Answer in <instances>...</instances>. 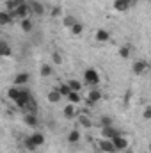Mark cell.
Listing matches in <instances>:
<instances>
[{"label":"cell","instance_id":"cell-5","mask_svg":"<svg viewBox=\"0 0 151 153\" xmlns=\"http://www.w3.org/2000/svg\"><path fill=\"white\" fill-rule=\"evenodd\" d=\"M132 5H135V0H114V9L119 13L128 11Z\"/></svg>","mask_w":151,"mask_h":153},{"label":"cell","instance_id":"cell-21","mask_svg":"<svg viewBox=\"0 0 151 153\" xmlns=\"http://www.w3.org/2000/svg\"><path fill=\"white\" fill-rule=\"evenodd\" d=\"M0 55H4V57L11 55V46L5 41H0Z\"/></svg>","mask_w":151,"mask_h":153},{"label":"cell","instance_id":"cell-29","mask_svg":"<svg viewBox=\"0 0 151 153\" xmlns=\"http://www.w3.org/2000/svg\"><path fill=\"white\" fill-rule=\"evenodd\" d=\"M62 23H64V27H68V29H71V27H73V25L76 23V20L73 18V16H66Z\"/></svg>","mask_w":151,"mask_h":153},{"label":"cell","instance_id":"cell-37","mask_svg":"<svg viewBox=\"0 0 151 153\" xmlns=\"http://www.w3.org/2000/svg\"><path fill=\"white\" fill-rule=\"evenodd\" d=\"M150 68H151V62H150Z\"/></svg>","mask_w":151,"mask_h":153},{"label":"cell","instance_id":"cell-19","mask_svg":"<svg viewBox=\"0 0 151 153\" xmlns=\"http://www.w3.org/2000/svg\"><path fill=\"white\" fill-rule=\"evenodd\" d=\"M25 111H27V112H30V114H36V112H38V103H36V100H34V98H30V100H29V103L25 105Z\"/></svg>","mask_w":151,"mask_h":153},{"label":"cell","instance_id":"cell-36","mask_svg":"<svg viewBox=\"0 0 151 153\" xmlns=\"http://www.w3.org/2000/svg\"><path fill=\"white\" fill-rule=\"evenodd\" d=\"M150 153H151V143H150Z\"/></svg>","mask_w":151,"mask_h":153},{"label":"cell","instance_id":"cell-16","mask_svg":"<svg viewBox=\"0 0 151 153\" xmlns=\"http://www.w3.org/2000/svg\"><path fill=\"white\" fill-rule=\"evenodd\" d=\"M29 82V73H18L14 76V85H23Z\"/></svg>","mask_w":151,"mask_h":153},{"label":"cell","instance_id":"cell-34","mask_svg":"<svg viewBox=\"0 0 151 153\" xmlns=\"http://www.w3.org/2000/svg\"><path fill=\"white\" fill-rule=\"evenodd\" d=\"M130 98H132V91H126V94H124V103H126V105H128Z\"/></svg>","mask_w":151,"mask_h":153},{"label":"cell","instance_id":"cell-20","mask_svg":"<svg viewBox=\"0 0 151 153\" xmlns=\"http://www.w3.org/2000/svg\"><path fill=\"white\" fill-rule=\"evenodd\" d=\"M64 117H66V119L75 117V105H73V103H70V105L64 107Z\"/></svg>","mask_w":151,"mask_h":153},{"label":"cell","instance_id":"cell-11","mask_svg":"<svg viewBox=\"0 0 151 153\" xmlns=\"http://www.w3.org/2000/svg\"><path fill=\"white\" fill-rule=\"evenodd\" d=\"M29 7H30V13H34L38 16H41L44 13V5L41 2H38V0H29Z\"/></svg>","mask_w":151,"mask_h":153},{"label":"cell","instance_id":"cell-17","mask_svg":"<svg viewBox=\"0 0 151 153\" xmlns=\"http://www.w3.org/2000/svg\"><path fill=\"white\" fill-rule=\"evenodd\" d=\"M96 39L101 41V43H103V41H109V39H110V34H109L105 29H98V30H96Z\"/></svg>","mask_w":151,"mask_h":153},{"label":"cell","instance_id":"cell-27","mask_svg":"<svg viewBox=\"0 0 151 153\" xmlns=\"http://www.w3.org/2000/svg\"><path fill=\"white\" fill-rule=\"evenodd\" d=\"M39 71H41V76H50L52 75V66L50 64H43Z\"/></svg>","mask_w":151,"mask_h":153},{"label":"cell","instance_id":"cell-32","mask_svg":"<svg viewBox=\"0 0 151 153\" xmlns=\"http://www.w3.org/2000/svg\"><path fill=\"white\" fill-rule=\"evenodd\" d=\"M142 117H144L146 121H148V119H151V105H148V107H146V111H144Z\"/></svg>","mask_w":151,"mask_h":153},{"label":"cell","instance_id":"cell-31","mask_svg":"<svg viewBox=\"0 0 151 153\" xmlns=\"http://www.w3.org/2000/svg\"><path fill=\"white\" fill-rule=\"evenodd\" d=\"M52 61H53L55 64H62V57H61V53H57V52H55V53L52 55Z\"/></svg>","mask_w":151,"mask_h":153},{"label":"cell","instance_id":"cell-25","mask_svg":"<svg viewBox=\"0 0 151 153\" xmlns=\"http://www.w3.org/2000/svg\"><path fill=\"white\" fill-rule=\"evenodd\" d=\"M68 85L71 87V91H80V89H82V82H80V80H75V78H73V80H70V82H68Z\"/></svg>","mask_w":151,"mask_h":153},{"label":"cell","instance_id":"cell-18","mask_svg":"<svg viewBox=\"0 0 151 153\" xmlns=\"http://www.w3.org/2000/svg\"><path fill=\"white\" fill-rule=\"evenodd\" d=\"M32 29H34V25H32V22H30L29 18H25V20H21V30H23V32H27V34H30V32H32Z\"/></svg>","mask_w":151,"mask_h":153},{"label":"cell","instance_id":"cell-3","mask_svg":"<svg viewBox=\"0 0 151 153\" xmlns=\"http://www.w3.org/2000/svg\"><path fill=\"white\" fill-rule=\"evenodd\" d=\"M84 78H85V84H89V85H98L100 84V73L94 68L85 70L84 71Z\"/></svg>","mask_w":151,"mask_h":153},{"label":"cell","instance_id":"cell-1","mask_svg":"<svg viewBox=\"0 0 151 153\" xmlns=\"http://www.w3.org/2000/svg\"><path fill=\"white\" fill-rule=\"evenodd\" d=\"M43 144H44V135L41 132H36V134H32L30 137L25 139V148L30 150V152H34L38 146H43Z\"/></svg>","mask_w":151,"mask_h":153},{"label":"cell","instance_id":"cell-14","mask_svg":"<svg viewBox=\"0 0 151 153\" xmlns=\"http://www.w3.org/2000/svg\"><path fill=\"white\" fill-rule=\"evenodd\" d=\"M14 18H13V14L9 13V11H2L0 13V25H7V23H11Z\"/></svg>","mask_w":151,"mask_h":153},{"label":"cell","instance_id":"cell-33","mask_svg":"<svg viewBox=\"0 0 151 153\" xmlns=\"http://www.w3.org/2000/svg\"><path fill=\"white\" fill-rule=\"evenodd\" d=\"M52 16H61V7H53L52 9Z\"/></svg>","mask_w":151,"mask_h":153},{"label":"cell","instance_id":"cell-26","mask_svg":"<svg viewBox=\"0 0 151 153\" xmlns=\"http://www.w3.org/2000/svg\"><path fill=\"white\" fill-rule=\"evenodd\" d=\"M82 30H84V25H82V23H78V22L71 27V34H73V36H80V34H82Z\"/></svg>","mask_w":151,"mask_h":153},{"label":"cell","instance_id":"cell-8","mask_svg":"<svg viewBox=\"0 0 151 153\" xmlns=\"http://www.w3.org/2000/svg\"><path fill=\"white\" fill-rule=\"evenodd\" d=\"M112 143L117 152H126L128 150V139H124L123 135H117L115 139H112Z\"/></svg>","mask_w":151,"mask_h":153},{"label":"cell","instance_id":"cell-2","mask_svg":"<svg viewBox=\"0 0 151 153\" xmlns=\"http://www.w3.org/2000/svg\"><path fill=\"white\" fill-rule=\"evenodd\" d=\"M32 98V94H30V91L29 89H25V87H20V96L14 100V103L20 107V109H25V105L29 103V100Z\"/></svg>","mask_w":151,"mask_h":153},{"label":"cell","instance_id":"cell-35","mask_svg":"<svg viewBox=\"0 0 151 153\" xmlns=\"http://www.w3.org/2000/svg\"><path fill=\"white\" fill-rule=\"evenodd\" d=\"M124 153H135V152H132V150H126V152H124Z\"/></svg>","mask_w":151,"mask_h":153},{"label":"cell","instance_id":"cell-4","mask_svg":"<svg viewBox=\"0 0 151 153\" xmlns=\"http://www.w3.org/2000/svg\"><path fill=\"white\" fill-rule=\"evenodd\" d=\"M29 13H30L29 2H27V4H23V5H20V7H16L14 11H11L13 18H16V20H25V18H29Z\"/></svg>","mask_w":151,"mask_h":153},{"label":"cell","instance_id":"cell-22","mask_svg":"<svg viewBox=\"0 0 151 153\" xmlns=\"http://www.w3.org/2000/svg\"><path fill=\"white\" fill-rule=\"evenodd\" d=\"M68 141H70L71 144L78 143V141H80V132H78V130H71V132L68 134Z\"/></svg>","mask_w":151,"mask_h":153},{"label":"cell","instance_id":"cell-30","mask_svg":"<svg viewBox=\"0 0 151 153\" xmlns=\"http://www.w3.org/2000/svg\"><path fill=\"white\" fill-rule=\"evenodd\" d=\"M100 123H101V126H112L114 125V121H112L110 116H103V117L100 119Z\"/></svg>","mask_w":151,"mask_h":153},{"label":"cell","instance_id":"cell-10","mask_svg":"<svg viewBox=\"0 0 151 153\" xmlns=\"http://www.w3.org/2000/svg\"><path fill=\"white\" fill-rule=\"evenodd\" d=\"M101 100V91L100 89H93V91H89V94H87V103L89 105H94V103H98Z\"/></svg>","mask_w":151,"mask_h":153},{"label":"cell","instance_id":"cell-24","mask_svg":"<svg viewBox=\"0 0 151 153\" xmlns=\"http://www.w3.org/2000/svg\"><path fill=\"white\" fill-rule=\"evenodd\" d=\"M68 100H70V103H73V105H75V103H78L82 98H80L78 91H71V93H70V96H68Z\"/></svg>","mask_w":151,"mask_h":153},{"label":"cell","instance_id":"cell-13","mask_svg":"<svg viewBox=\"0 0 151 153\" xmlns=\"http://www.w3.org/2000/svg\"><path fill=\"white\" fill-rule=\"evenodd\" d=\"M23 119H25V123H27L29 126H32V128H36V126L39 125V121H38V117H36V114H30V112H27Z\"/></svg>","mask_w":151,"mask_h":153},{"label":"cell","instance_id":"cell-6","mask_svg":"<svg viewBox=\"0 0 151 153\" xmlns=\"http://www.w3.org/2000/svg\"><path fill=\"white\" fill-rule=\"evenodd\" d=\"M101 135H103V139H115L117 135H121V132L115 128V126H101Z\"/></svg>","mask_w":151,"mask_h":153},{"label":"cell","instance_id":"cell-23","mask_svg":"<svg viewBox=\"0 0 151 153\" xmlns=\"http://www.w3.org/2000/svg\"><path fill=\"white\" fill-rule=\"evenodd\" d=\"M57 89H59V93H61L62 96H66V98H68V96H70V93H71V87H70L68 84H61Z\"/></svg>","mask_w":151,"mask_h":153},{"label":"cell","instance_id":"cell-7","mask_svg":"<svg viewBox=\"0 0 151 153\" xmlns=\"http://www.w3.org/2000/svg\"><path fill=\"white\" fill-rule=\"evenodd\" d=\"M148 66H150V62L141 59V61H135V62H133L132 70H133V73H135V75H142V73L148 70Z\"/></svg>","mask_w":151,"mask_h":153},{"label":"cell","instance_id":"cell-15","mask_svg":"<svg viewBox=\"0 0 151 153\" xmlns=\"http://www.w3.org/2000/svg\"><path fill=\"white\" fill-rule=\"evenodd\" d=\"M130 53H132V45H130V43H126V45H123V46L119 48V55H121L123 59H128Z\"/></svg>","mask_w":151,"mask_h":153},{"label":"cell","instance_id":"cell-28","mask_svg":"<svg viewBox=\"0 0 151 153\" xmlns=\"http://www.w3.org/2000/svg\"><path fill=\"white\" fill-rule=\"evenodd\" d=\"M80 125L85 126V128H91V126H93V121H91L87 116H80Z\"/></svg>","mask_w":151,"mask_h":153},{"label":"cell","instance_id":"cell-12","mask_svg":"<svg viewBox=\"0 0 151 153\" xmlns=\"http://www.w3.org/2000/svg\"><path fill=\"white\" fill-rule=\"evenodd\" d=\"M46 98H48V102H50V103H57V102H61L62 94H61V93H59V89L55 87V89H52V91L48 93V96H46Z\"/></svg>","mask_w":151,"mask_h":153},{"label":"cell","instance_id":"cell-9","mask_svg":"<svg viewBox=\"0 0 151 153\" xmlns=\"http://www.w3.org/2000/svg\"><path fill=\"white\" fill-rule=\"evenodd\" d=\"M100 150L103 153H115L117 152L110 139H101V141H100Z\"/></svg>","mask_w":151,"mask_h":153},{"label":"cell","instance_id":"cell-38","mask_svg":"<svg viewBox=\"0 0 151 153\" xmlns=\"http://www.w3.org/2000/svg\"><path fill=\"white\" fill-rule=\"evenodd\" d=\"M150 2H151V0H150Z\"/></svg>","mask_w":151,"mask_h":153}]
</instances>
